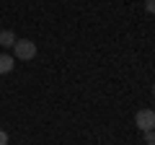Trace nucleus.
Wrapping results in <instances>:
<instances>
[{"instance_id":"1","label":"nucleus","mask_w":155,"mask_h":145,"mask_svg":"<svg viewBox=\"0 0 155 145\" xmlns=\"http://www.w3.org/2000/svg\"><path fill=\"white\" fill-rule=\"evenodd\" d=\"M13 57H16V60H23V62L34 60V57H36V44H34L31 39H18L16 47H13Z\"/></svg>"},{"instance_id":"2","label":"nucleus","mask_w":155,"mask_h":145,"mask_svg":"<svg viewBox=\"0 0 155 145\" xmlns=\"http://www.w3.org/2000/svg\"><path fill=\"white\" fill-rule=\"evenodd\" d=\"M134 124H137L142 132L155 130V112H153V109H140V112L134 114Z\"/></svg>"},{"instance_id":"3","label":"nucleus","mask_w":155,"mask_h":145,"mask_svg":"<svg viewBox=\"0 0 155 145\" xmlns=\"http://www.w3.org/2000/svg\"><path fill=\"white\" fill-rule=\"evenodd\" d=\"M16 31H11V29H3L0 31V44L5 47V49H11V47H16Z\"/></svg>"},{"instance_id":"4","label":"nucleus","mask_w":155,"mask_h":145,"mask_svg":"<svg viewBox=\"0 0 155 145\" xmlns=\"http://www.w3.org/2000/svg\"><path fill=\"white\" fill-rule=\"evenodd\" d=\"M13 65H16V57L13 55H0V75H5V72H11L13 70Z\"/></svg>"},{"instance_id":"5","label":"nucleus","mask_w":155,"mask_h":145,"mask_svg":"<svg viewBox=\"0 0 155 145\" xmlns=\"http://www.w3.org/2000/svg\"><path fill=\"white\" fill-rule=\"evenodd\" d=\"M145 145H155V130L145 132Z\"/></svg>"},{"instance_id":"6","label":"nucleus","mask_w":155,"mask_h":145,"mask_svg":"<svg viewBox=\"0 0 155 145\" xmlns=\"http://www.w3.org/2000/svg\"><path fill=\"white\" fill-rule=\"evenodd\" d=\"M145 11L155 16V0H145Z\"/></svg>"},{"instance_id":"7","label":"nucleus","mask_w":155,"mask_h":145,"mask_svg":"<svg viewBox=\"0 0 155 145\" xmlns=\"http://www.w3.org/2000/svg\"><path fill=\"white\" fill-rule=\"evenodd\" d=\"M0 145H8V132L5 130H0Z\"/></svg>"},{"instance_id":"8","label":"nucleus","mask_w":155,"mask_h":145,"mask_svg":"<svg viewBox=\"0 0 155 145\" xmlns=\"http://www.w3.org/2000/svg\"><path fill=\"white\" fill-rule=\"evenodd\" d=\"M153 96H155V86H153Z\"/></svg>"}]
</instances>
